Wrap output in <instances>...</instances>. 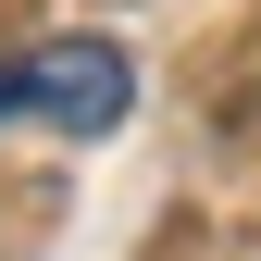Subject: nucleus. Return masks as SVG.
<instances>
[{
  "label": "nucleus",
  "mask_w": 261,
  "mask_h": 261,
  "mask_svg": "<svg viewBox=\"0 0 261 261\" xmlns=\"http://www.w3.org/2000/svg\"><path fill=\"white\" fill-rule=\"evenodd\" d=\"M13 112L62 124V137H112V124L137 112V62H124L112 38H38V50L0 62V124Z\"/></svg>",
  "instance_id": "obj_1"
}]
</instances>
